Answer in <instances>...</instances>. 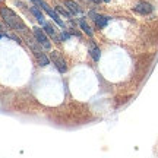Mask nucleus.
Wrapping results in <instances>:
<instances>
[{"label":"nucleus","mask_w":158,"mask_h":158,"mask_svg":"<svg viewBox=\"0 0 158 158\" xmlns=\"http://www.w3.org/2000/svg\"><path fill=\"white\" fill-rule=\"evenodd\" d=\"M0 15H2V18L5 19V22L12 29H15L16 32L23 34L25 37H28V28H27V25L23 23L22 19L18 16L12 9H9V7H0Z\"/></svg>","instance_id":"f257e3e1"},{"label":"nucleus","mask_w":158,"mask_h":158,"mask_svg":"<svg viewBox=\"0 0 158 158\" xmlns=\"http://www.w3.org/2000/svg\"><path fill=\"white\" fill-rule=\"evenodd\" d=\"M27 40H28L31 50L34 51L35 57H37V60H38V64H40V66H47V64H48V57L45 56L44 53H43V50H41L38 45H37V43H35V38L32 40V38H29V37H27Z\"/></svg>","instance_id":"f03ea898"},{"label":"nucleus","mask_w":158,"mask_h":158,"mask_svg":"<svg viewBox=\"0 0 158 158\" xmlns=\"http://www.w3.org/2000/svg\"><path fill=\"white\" fill-rule=\"evenodd\" d=\"M32 2H34V5H35V6H38L40 9H43V10L47 12V13L50 15L51 19H53V21H56L57 25H60V27H64V23H63V21L60 19V18H59V15H57L56 12L53 10V9H51L50 6H48L47 3H45L44 0H32Z\"/></svg>","instance_id":"7ed1b4c3"},{"label":"nucleus","mask_w":158,"mask_h":158,"mask_svg":"<svg viewBox=\"0 0 158 158\" xmlns=\"http://www.w3.org/2000/svg\"><path fill=\"white\" fill-rule=\"evenodd\" d=\"M32 34H34L35 41H37V43H38L43 48H45V50H50L51 44H50V41H48V38H47V35H45V32L43 31V29L34 28V29H32Z\"/></svg>","instance_id":"20e7f679"},{"label":"nucleus","mask_w":158,"mask_h":158,"mask_svg":"<svg viewBox=\"0 0 158 158\" xmlns=\"http://www.w3.org/2000/svg\"><path fill=\"white\" fill-rule=\"evenodd\" d=\"M50 57H51V60H53V63L56 64V68L59 69V72L64 73V72L68 70V64H66V62H64V59L59 54V51H51Z\"/></svg>","instance_id":"39448f33"},{"label":"nucleus","mask_w":158,"mask_h":158,"mask_svg":"<svg viewBox=\"0 0 158 158\" xmlns=\"http://www.w3.org/2000/svg\"><path fill=\"white\" fill-rule=\"evenodd\" d=\"M133 10L136 13H141V15H149L152 12V5L148 3V2H139V3H136Z\"/></svg>","instance_id":"423d86ee"},{"label":"nucleus","mask_w":158,"mask_h":158,"mask_svg":"<svg viewBox=\"0 0 158 158\" xmlns=\"http://www.w3.org/2000/svg\"><path fill=\"white\" fill-rule=\"evenodd\" d=\"M89 15H91V18H92V21L97 23V27H98V28H104V27L107 25L108 19H110V18L102 16V15H98V13H94V12H91Z\"/></svg>","instance_id":"0eeeda50"},{"label":"nucleus","mask_w":158,"mask_h":158,"mask_svg":"<svg viewBox=\"0 0 158 158\" xmlns=\"http://www.w3.org/2000/svg\"><path fill=\"white\" fill-rule=\"evenodd\" d=\"M64 6L68 7L69 10L72 12V15H76V13H81V7H79L75 2H72V0H66L64 2Z\"/></svg>","instance_id":"6e6552de"},{"label":"nucleus","mask_w":158,"mask_h":158,"mask_svg":"<svg viewBox=\"0 0 158 158\" xmlns=\"http://www.w3.org/2000/svg\"><path fill=\"white\" fill-rule=\"evenodd\" d=\"M89 54L95 62L97 60H100V48H98L94 43H91V45H89Z\"/></svg>","instance_id":"1a4fd4ad"},{"label":"nucleus","mask_w":158,"mask_h":158,"mask_svg":"<svg viewBox=\"0 0 158 158\" xmlns=\"http://www.w3.org/2000/svg\"><path fill=\"white\" fill-rule=\"evenodd\" d=\"M44 28H45V32H47V34L50 35L51 38H53V40H56V41H60V38H59V35L56 34V31H54V28L51 27L50 23H47V22H45V23H44Z\"/></svg>","instance_id":"9d476101"},{"label":"nucleus","mask_w":158,"mask_h":158,"mask_svg":"<svg viewBox=\"0 0 158 158\" xmlns=\"http://www.w3.org/2000/svg\"><path fill=\"white\" fill-rule=\"evenodd\" d=\"M81 28L84 29V32L86 35H89V37H92V34H94V31H92V29H91V27L89 25H88V23H86V21H85V19H81Z\"/></svg>","instance_id":"9b49d317"},{"label":"nucleus","mask_w":158,"mask_h":158,"mask_svg":"<svg viewBox=\"0 0 158 158\" xmlns=\"http://www.w3.org/2000/svg\"><path fill=\"white\" fill-rule=\"evenodd\" d=\"M31 12H32V13H34V15H35V18L38 19V22H40V23H43V25H44V23H45L44 18H43V15H41V12H40L38 9L35 7V6H32V7H31Z\"/></svg>","instance_id":"f8f14e48"},{"label":"nucleus","mask_w":158,"mask_h":158,"mask_svg":"<svg viewBox=\"0 0 158 158\" xmlns=\"http://www.w3.org/2000/svg\"><path fill=\"white\" fill-rule=\"evenodd\" d=\"M56 9H57L59 12H60L62 15H64V16H70V15H72V13H70V12H69L68 9H64L63 6H56Z\"/></svg>","instance_id":"ddd939ff"},{"label":"nucleus","mask_w":158,"mask_h":158,"mask_svg":"<svg viewBox=\"0 0 158 158\" xmlns=\"http://www.w3.org/2000/svg\"><path fill=\"white\" fill-rule=\"evenodd\" d=\"M91 2H95V3H100L101 0H91Z\"/></svg>","instance_id":"4468645a"},{"label":"nucleus","mask_w":158,"mask_h":158,"mask_svg":"<svg viewBox=\"0 0 158 158\" xmlns=\"http://www.w3.org/2000/svg\"><path fill=\"white\" fill-rule=\"evenodd\" d=\"M102 2H110V0H102Z\"/></svg>","instance_id":"2eb2a0df"},{"label":"nucleus","mask_w":158,"mask_h":158,"mask_svg":"<svg viewBox=\"0 0 158 158\" xmlns=\"http://www.w3.org/2000/svg\"><path fill=\"white\" fill-rule=\"evenodd\" d=\"M0 38H2V34H0Z\"/></svg>","instance_id":"dca6fc26"}]
</instances>
